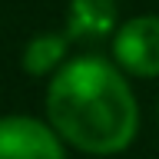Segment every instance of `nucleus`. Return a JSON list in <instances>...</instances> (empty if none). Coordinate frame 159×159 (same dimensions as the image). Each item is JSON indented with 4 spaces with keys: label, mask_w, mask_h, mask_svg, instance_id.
I'll return each mask as SVG.
<instances>
[{
    "label": "nucleus",
    "mask_w": 159,
    "mask_h": 159,
    "mask_svg": "<svg viewBox=\"0 0 159 159\" xmlns=\"http://www.w3.org/2000/svg\"><path fill=\"white\" fill-rule=\"evenodd\" d=\"M66 143L43 116L3 113L0 116V159H66Z\"/></svg>",
    "instance_id": "3"
},
{
    "label": "nucleus",
    "mask_w": 159,
    "mask_h": 159,
    "mask_svg": "<svg viewBox=\"0 0 159 159\" xmlns=\"http://www.w3.org/2000/svg\"><path fill=\"white\" fill-rule=\"evenodd\" d=\"M123 23L119 0H66V20L63 30L70 40H109Z\"/></svg>",
    "instance_id": "4"
},
{
    "label": "nucleus",
    "mask_w": 159,
    "mask_h": 159,
    "mask_svg": "<svg viewBox=\"0 0 159 159\" xmlns=\"http://www.w3.org/2000/svg\"><path fill=\"white\" fill-rule=\"evenodd\" d=\"M109 57L136 80L159 76V13L126 17L109 37Z\"/></svg>",
    "instance_id": "2"
},
{
    "label": "nucleus",
    "mask_w": 159,
    "mask_h": 159,
    "mask_svg": "<svg viewBox=\"0 0 159 159\" xmlns=\"http://www.w3.org/2000/svg\"><path fill=\"white\" fill-rule=\"evenodd\" d=\"M47 119L83 156H119L139 136V99L113 57H70L47 83Z\"/></svg>",
    "instance_id": "1"
},
{
    "label": "nucleus",
    "mask_w": 159,
    "mask_h": 159,
    "mask_svg": "<svg viewBox=\"0 0 159 159\" xmlns=\"http://www.w3.org/2000/svg\"><path fill=\"white\" fill-rule=\"evenodd\" d=\"M70 33L63 30H43L37 37H30L20 50V70L33 80H50L63 63L70 60Z\"/></svg>",
    "instance_id": "5"
}]
</instances>
